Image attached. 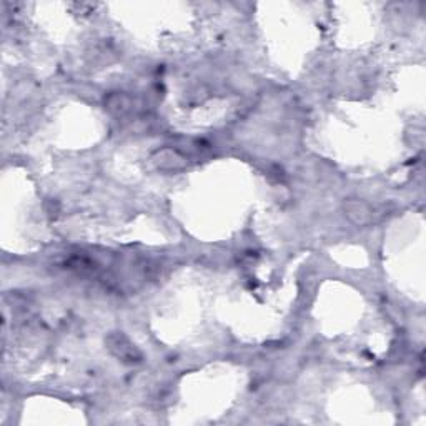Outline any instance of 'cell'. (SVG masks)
Here are the masks:
<instances>
[{
  "mask_svg": "<svg viewBox=\"0 0 426 426\" xmlns=\"http://www.w3.org/2000/svg\"><path fill=\"white\" fill-rule=\"evenodd\" d=\"M345 213L348 219L351 220L355 225H360V227H367L373 222V208L363 200H348L345 203Z\"/></svg>",
  "mask_w": 426,
  "mask_h": 426,
  "instance_id": "cell-1",
  "label": "cell"
}]
</instances>
